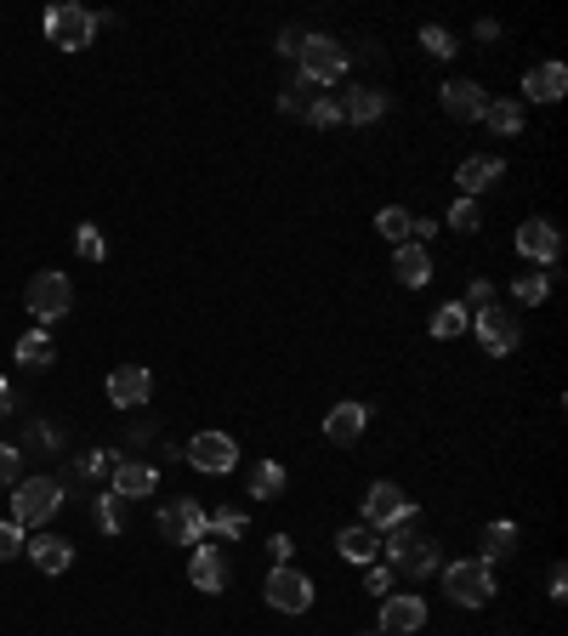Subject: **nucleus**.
Masks as SVG:
<instances>
[{"instance_id":"f257e3e1","label":"nucleus","mask_w":568,"mask_h":636,"mask_svg":"<svg viewBox=\"0 0 568 636\" xmlns=\"http://www.w3.org/2000/svg\"><path fill=\"white\" fill-rule=\"evenodd\" d=\"M58 506H63V483L58 477H17L12 483V523L23 534L40 528V523H52Z\"/></svg>"},{"instance_id":"f03ea898","label":"nucleus","mask_w":568,"mask_h":636,"mask_svg":"<svg viewBox=\"0 0 568 636\" xmlns=\"http://www.w3.org/2000/svg\"><path fill=\"white\" fill-rule=\"evenodd\" d=\"M443 591H450L460 608H483L495 597V569L483 563V557H460V563L443 569Z\"/></svg>"},{"instance_id":"7ed1b4c3","label":"nucleus","mask_w":568,"mask_h":636,"mask_svg":"<svg viewBox=\"0 0 568 636\" xmlns=\"http://www.w3.org/2000/svg\"><path fill=\"white\" fill-rule=\"evenodd\" d=\"M23 301H29V313H35L40 324L68 319V308H74V285H68V273L40 267V273L29 278V290H23Z\"/></svg>"},{"instance_id":"20e7f679","label":"nucleus","mask_w":568,"mask_h":636,"mask_svg":"<svg viewBox=\"0 0 568 636\" xmlns=\"http://www.w3.org/2000/svg\"><path fill=\"white\" fill-rule=\"evenodd\" d=\"M91 35H97V12L74 7V0H63V7L46 12V40H52L58 52H86Z\"/></svg>"},{"instance_id":"39448f33","label":"nucleus","mask_w":568,"mask_h":636,"mask_svg":"<svg viewBox=\"0 0 568 636\" xmlns=\"http://www.w3.org/2000/svg\"><path fill=\"white\" fill-rule=\"evenodd\" d=\"M302 74L313 86H336L341 74H348V46L341 40H330V35H302Z\"/></svg>"},{"instance_id":"423d86ee","label":"nucleus","mask_w":568,"mask_h":636,"mask_svg":"<svg viewBox=\"0 0 568 636\" xmlns=\"http://www.w3.org/2000/svg\"><path fill=\"white\" fill-rule=\"evenodd\" d=\"M262 597H267V608H279V614H307L313 608V579L285 563V569H274L262 579Z\"/></svg>"},{"instance_id":"0eeeda50","label":"nucleus","mask_w":568,"mask_h":636,"mask_svg":"<svg viewBox=\"0 0 568 636\" xmlns=\"http://www.w3.org/2000/svg\"><path fill=\"white\" fill-rule=\"evenodd\" d=\"M160 534H165V540H177V546H193V540H205V534H211V512L200 500L182 495V500H171L160 512Z\"/></svg>"},{"instance_id":"6e6552de","label":"nucleus","mask_w":568,"mask_h":636,"mask_svg":"<svg viewBox=\"0 0 568 636\" xmlns=\"http://www.w3.org/2000/svg\"><path fill=\"white\" fill-rule=\"evenodd\" d=\"M415 517V506L404 500L399 483H369V495H364V528H392V523H409Z\"/></svg>"},{"instance_id":"1a4fd4ad","label":"nucleus","mask_w":568,"mask_h":636,"mask_svg":"<svg viewBox=\"0 0 568 636\" xmlns=\"http://www.w3.org/2000/svg\"><path fill=\"white\" fill-rule=\"evenodd\" d=\"M517 250L534 262V267H552L557 257H563V234H557V222H546V216H529L523 227H517Z\"/></svg>"},{"instance_id":"9d476101","label":"nucleus","mask_w":568,"mask_h":636,"mask_svg":"<svg viewBox=\"0 0 568 636\" xmlns=\"http://www.w3.org/2000/svg\"><path fill=\"white\" fill-rule=\"evenodd\" d=\"M472 329H478V341H483L489 359H506V352L517 347V336H523L506 308H483V313H472Z\"/></svg>"},{"instance_id":"9b49d317","label":"nucleus","mask_w":568,"mask_h":636,"mask_svg":"<svg viewBox=\"0 0 568 636\" xmlns=\"http://www.w3.org/2000/svg\"><path fill=\"white\" fill-rule=\"evenodd\" d=\"M188 461L200 472H233L239 466V444L228 438V432H200V438L188 444Z\"/></svg>"},{"instance_id":"f8f14e48","label":"nucleus","mask_w":568,"mask_h":636,"mask_svg":"<svg viewBox=\"0 0 568 636\" xmlns=\"http://www.w3.org/2000/svg\"><path fill=\"white\" fill-rule=\"evenodd\" d=\"M427 625V602L421 597H381V636H409V631H421Z\"/></svg>"},{"instance_id":"ddd939ff","label":"nucleus","mask_w":568,"mask_h":636,"mask_svg":"<svg viewBox=\"0 0 568 636\" xmlns=\"http://www.w3.org/2000/svg\"><path fill=\"white\" fill-rule=\"evenodd\" d=\"M148 392H154V375H148L142 364H119V370L109 375L114 410H137V403H148Z\"/></svg>"},{"instance_id":"4468645a","label":"nucleus","mask_w":568,"mask_h":636,"mask_svg":"<svg viewBox=\"0 0 568 636\" xmlns=\"http://www.w3.org/2000/svg\"><path fill=\"white\" fill-rule=\"evenodd\" d=\"M188 579H193V591H222V585H228V557H222L216 546H193Z\"/></svg>"},{"instance_id":"2eb2a0df","label":"nucleus","mask_w":568,"mask_h":636,"mask_svg":"<svg viewBox=\"0 0 568 636\" xmlns=\"http://www.w3.org/2000/svg\"><path fill=\"white\" fill-rule=\"evenodd\" d=\"M563 91H568V68L563 63H534L523 74V97H529V103H557Z\"/></svg>"},{"instance_id":"dca6fc26","label":"nucleus","mask_w":568,"mask_h":636,"mask_svg":"<svg viewBox=\"0 0 568 636\" xmlns=\"http://www.w3.org/2000/svg\"><path fill=\"white\" fill-rule=\"evenodd\" d=\"M483 109H489V97H483L478 80H450L443 86V114L450 120H483Z\"/></svg>"},{"instance_id":"f3484780","label":"nucleus","mask_w":568,"mask_h":636,"mask_svg":"<svg viewBox=\"0 0 568 636\" xmlns=\"http://www.w3.org/2000/svg\"><path fill=\"white\" fill-rule=\"evenodd\" d=\"M364 426H369V410H364V403H336V410L325 415V438L348 449V444L364 438Z\"/></svg>"},{"instance_id":"a211bd4d","label":"nucleus","mask_w":568,"mask_h":636,"mask_svg":"<svg viewBox=\"0 0 568 636\" xmlns=\"http://www.w3.org/2000/svg\"><path fill=\"white\" fill-rule=\"evenodd\" d=\"M109 477H114V495L119 500H137V495H154L160 489V472L148 466V461H119Z\"/></svg>"},{"instance_id":"6ab92c4d","label":"nucleus","mask_w":568,"mask_h":636,"mask_svg":"<svg viewBox=\"0 0 568 636\" xmlns=\"http://www.w3.org/2000/svg\"><path fill=\"white\" fill-rule=\"evenodd\" d=\"M392 273H399V285H409V290H421L427 278H432V257H427V245H399L392 250Z\"/></svg>"},{"instance_id":"aec40b11","label":"nucleus","mask_w":568,"mask_h":636,"mask_svg":"<svg viewBox=\"0 0 568 636\" xmlns=\"http://www.w3.org/2000/svg\"><path fill=\"white\" fill-rule=\"evenodd\" d=\"M23 551L35 557V569H40V574H63V569L74 563V546L63 540V534H35V540L23 546Z\"/></svg>"},{"instance_id":"412c9836","label":"nucleus","mask_w":568,"mask_h":636,"mask_svg":"<svg viewBox=\"0 0 568 636\" xmlns=\"http://www.w3.org/2000/svg\"><path fill=\"white\" fill-rule=\"evenodd\" d=\"M501 160H489V154H478V160H460V171H455V183H460V194L466 199H478L483 188H495L501 183Z\"/></svg>"},{"instance_id":"4be33fe9","label":"nucleus","mask_w":568,"mask_h":636,"mask_svg":"<svg viewBox=\"0 0 568 636\" xmlns=\"http://www.w3.org/2000/svg\"><path fill=\"white\" fill-rule=\"evenodd\" d=\"M336 109H341V120L369 125V120H381V114H387V91H369V86H358V91H348V97H336Z\"/></svg>"},{"instance_id":"5701e85b","label":"nucleus","mask_w":568,"mask_h":636,"mask_svg":"<svg viewBox=\"0 0 568 636\" xmlns=\"http://www.w3.org/2000/svg\"><path fill=\"white\" fill-rule=\"evenodd\" d=\"M336 551L348 557V563H376L381 534H376V528H364V523H358V528H341V534H336Z\"/></svg>"},{"instance_id":"b1692460","label":"nucleus","mask_w":568,"mask_h":636,"mask_svg":"<svg viewBox=\"0 0 568 636\" xmlns=\"http://www.w3.org/2000/svg\"><path fill=\"white\" fill-rule=\"evenodd\" d=\"M17 364H23V370H52V364H58L52 336H46V329H29V336L17 341Z\"/></svg>"},{"instance_id":"393cba45","label":"nucleus","mask_w":568,"mask_h":636,"mask_svg":"<svg viewBox=\"0 0 568 636\" xmlns=\"http://www.w3.org/2000/svg\"><path fill=\"white\" fill-rule=\"evenodd\" d=\"M432 569H438V540H427V534L399 557V563H392V574H409V579H427Z\"/></svg>"},{"instance_id":"a878e982","label":"nucleus","mask_w":568,"mask_h":636,"mask_svg":"<svg viewBox=\"0 0 568 636\" xmlns=\"http://www.w3.org/2000/svg\"><path fill=\"white\" fill-rule=\"evenodd\" d=\"M285 483H290V477H285L279 461H256V466H251V500H279Z\"/></svg>"},{"instance_id":"bb28decb","label":"nucleus","mask_w":568,"mask_h":636,"mask_svg":"<svg viewBox=\"0 0 568 636\" xmlns=\"http://www.w3.org/2000/svg\"><path fill=\"white\" fill-rule=\"evenodd\" d=\"M318 97H325V86H313L307 74H302V80H290V91L279 97V109H285V114H295V120H307Z\"/></svg>"},{"instance_id":"cd10ccee","label":"nucleus","mask_w":568,"mask_h":636,"mask_svg":"<svg viewBox=\"0 0 568 636\" xmlns=\"http://www.w3.org/2000/svg\"><path fill=\"white\" fill-rule=\"evenodd\" d=\"M460 329H472V313H466L460 301H443V308L432 313V336H438V341H455Z\"/></svg>"},{"instance_id":"c85d7f7f","label":"nucleus","mask_w":568,"mask_h":636,"mask_svg":"<svg viewBox=\"0 0 568 636\" xmlns=\"http://www.w3.org/2000/svg\"><path fill=\"white\" fill-rule=\"evenodd\" d=\"M512 551H517V523H489V534H483V563L512 557Z\"/></svg>"},{"instance_id":"c756f323","label":"nucleus","mask_w":568,"mask_h":636,"mask_svg":"<svg viewBox=\"0 0 568 636\" xmlns=\"http://www.w3.org/2000/svg\"><path fill=\"white\" fill-rule=\"evenodd\" d=\"M483 120L495 125L501 137H517V132H523V103H512V97H506V103H489Z\"/></svg>"},{"instance_id":"7c9ffc66","label":"nucleus","mask_w":568,"mask_h":636,"mask_svg":"<svg viewBox=\"0 0 568 636\" xmlns=\"http://www.w3.org/2000/svg\"><path fill=\"white\" fill-rule=\"evenodd\" d=\"M517 301H529V308H540V301L552 296V273H540V267H529V273H517Z\"/></svg>"},{"instance_id":"2f4dec72","label":"nucleus","mask_w":568,"mask_h":636,"mask_svg":"<svg viewBox=\"0 0 568 636\" xmlns=\"http://www.w3.org/2000/svg\"><path fill=\"white\" fill-rule=\"evenodd\" d=\"M409 222H415V216H409L404 205H387V211L376 216V227H381V239H392V245H409Z\"/></svg>"},{"instance_id":"473e14b6","label":"nucleus","mask_w":568,"mask_h":636,"mask_svg":"<svg viewBox=\"0 0 568 636\" xmlns=\"http://www.w3.org/2000/svg\"><path fill=\"white\" fill-rule=\"evenodd\" d=\"M97 528H103V534H119V528H126V500H119V495H103V500H97Z\"/></svg>"},{"instance_id":"72a5a7b5","label":"nucleus","mask_w":568,"mask_h":636,"mask_svg":"<svg viewBox=\"0 0 568 636\" xmlns=\"http://www.w3.org/2000/svg\"><path fill=\"white\" fill-rule=\"evenodd\" d=\"M450 227H455V234H478V227H483L478 199H455V205H450Z\"/></svg>"},{"instance_id":"f704fd0d","label":"nucleus","mask_w":568,"mask_h":636,"mask_svg":"<svg viewBox=\"0 0 568 636\" xmlns=\"http://www.w3.org/2000/svg\"><path fill=\"white\" fill-rule=\"evenodd\" d=\"M74 250H80L86 262H103V257H109V245H103V234H97L91 222H80V227H74Z\"/></svg>"},{"instance_id":"c9c22d12","label":"nucleus","mask_w":568,"mask_h":636,"mask_svg":"<svg viewBox=\"0 0 568 636\" xmlns=\"http://www.w3.org/2000/svg\"><path fill=\"white\" fill-rule=\"evenodd\" d=\"M211 528L222 534V540H239V534H244V528H251V517H244V512H239V506H222V512L211 517Z\"/></svg>"},{"instance_id":"e433bc0d","label":"nucleus","mask_w":568,"mask_h":636,"mask_svg":"<svg viewBox=\"0 0 568 636\" xmlns=\"http://www.w3.org/2000/svg\"><path fill=\"white\" fill-rule=\"evenodd\" d=\"M466 313H483V308H495V290H489V278H472L466 285V301H460Z\"/></svg>"},{"instance_id":"4c0bfd02","label":"nucleus","mask_w":568,"mask_h":636,"mask_svg":"<svg viewBox=\"0 0 568 636\" xmlns=\"http://www.w3.org/2000/svg\"><path fill=\"white\" fill-rule=\"evenodd\" d=\"M421 46H427L432 58H450V52H455V35L438 29V23H427V29H421Z\"/></svg>"},{"instance_id":"58836bf2","label":"nucleus","mask_w":568,"mask_h":636,"mask_svg":"<svg viewBox=\"0 0 568 636\" xmlns=\"http://www.w3.org/2000/svg\"><path fill=\"white\" fill-rule=\"evenodd\" d=\"M23 546H29V534H23V528L7 517V523H0V563H7V557H17Z\"/></svg>"},{"instance_id":"ea45409f","label":"nucleus","mask_w":568,"mask_h":636,"mask_svg":"<svg viewBox=\"0 0 568 636\" xmlns=\"http://www.w3.org/2000/svg\"><path fill=\"white\" fill-rule=\"evenodd\" d=\"M341 120V109H336V97L325 91V97H318V103H313V114H307V125H318V132H330V125Z\"/></svg>"},{"instance_id":"a19ab883","label":"nucleus","mask_w":568,"mask_h":636,"mask_svg":"<svg viewBox=\"0 0 568 636\" xmlns=\"http://www.w3.org/2000/svg\"><path fill=\"white\" fill-rule=\"evenodd\" d=\"M17 472H23L17 444H0V489H7V483H17Z\"/></svg>"},{"instance_id":"79ce46f5","label":"nucleus","mask_w":568,"mask_h":636,"mask_svg":"<svg viewBox=\"0 0 568 636\" xmlns=\"http://www.w3.org/2000/svg\"><path fill=\"white\" fill-rule=\"evenodd\" d=\"M114 466H119V461H114V449H97V454H86V472H91V477H109Z\"/></svg>"},{"instance_id":"37998d69","label":"nucleus","mask_w":568,"mask_h":636,"mask_svg":"<svg viewBox=\"0 0 568 636\" xmlns=\"http://www.w3.org/2000/svg\"><path fill=\"white\" fill-rule=\"evenodd\" d=\"M369 591H376V597H392V563H376V569H369Z\"/></svg>"},{"instance_id":"c03bdc74","label":"nucleus","mask_w":568,"mask_h":636,"mask_svg":"<svg viewBox=\"0 0 568 636\" xmlns=\"http://www.w3.org/2000/svg\"><path fill=\"white\" fill-rule=\"evenodd\" d=\"M290 551H295V546H290V534H274V540H267V557H274V569H285V563H290Z\"/></svg>"},{"instance_id":"a18cd8bd","label":"nucleus","mask_w":568,"mask_h":636,"mask_svg":"<svg viewBox=\"0 0 568 636\" xmlns=\"http://www.w3.org/2000/svg\"><path fill=\"white\" fill-rule=\"evenodd\" d=\"M279 52H290V58L302 52V29H285V35H279Z\"/></svg>"},{"instance_id":"49530a36","label":"nucleus","mask_w":568,"mask_h":636,"mask_svg":"<svg viewBox=\"0 0 568 636\" xmlns=\"http://www.w3.org/2000/svg\"><path fill=\"white\" fill-rule=\"evenodd\" d=\"M568 597V574H563V563L552 569V602H563Z\"/></svg>"},{"instance_id":"de8ad7c7","label":"nucleus","mask_w":568,"mask_h":636,"mask_svg":"<svg viewBox=\"0 0 568 636\" xmlns=\"http://www.w3.org/2000/svg\"><path fill=\"white\" fill-rule=\"evenodd\" d=\"M7 415H12V387L0 381V421H7Z\"/></svg>"},{"instance_id":"09e8293b","label":"nucleus","mask_w":568,"mask_h":636,"mask_svg":"<svg viewBox=\"0 0 568 636\" xmlns=\"http://www.w3.org/2000/svg\"><path fill=\"white\" fill-rule=\"evenodd\" d=\"M376 636H381V631H376Z\"/></svg>"}]
</instances>
